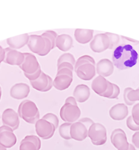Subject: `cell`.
Listing matches in <instances>:
<instances>
[{"label":"cell","mask_w":139,"mask_h":150,"mask_svg":"<svg viewBox=\"0 0 139 150\" xmlns=\"http://www.w3.org/2000/svg\"><path fill=\"white\" fill-rule=\"evenodd\" d=\"M138 58L137 52L129 44L119 45L112 55L113 64L120 70H126L133 67L136 64Z\"/></svg>","instance_id":"6da1fadb"},{"label":"cell","mask_w":139,"mask_h":150,"mask_svg":"<svg viewBox=\"0 0 139 150\" xmlns=\"http://www.w3.org/2000/svg\"><path fill=\"white\" fill-rule=\"evenodd\" d=\"M95 62L92 57L84 55L77 59L75 65V71L81 79L91 80L96 74Z\"/></svg>","instance_id":"7a4b0ae2"},{"label":"cell","mask_w":139,"mask_h":150,"mask_svg":"<svg viewBox=\"0 0 139 150\" xmlns=\"http://www.w3.org/2000/svg\"><path fill=\"white\" fill-rule=\"evenodd\" d=\"M60 114L62 121L70 123L75 122L80 117L81 111L74 97L70 96L66 99Z\"/></svg>","instance_id":"3957f363"},{"label":"cell","mask_w":139,"mask_h":150,"mask_svg":"<svg viewBox=\"0 0 139 150\" xmlns=\"http://www.w3.org/2000/svg\"><path fill=\"white\" fill-rule=\"evenodd\" d=\"M27 45L30 51L40 56H46L53 49L50 40L42 35L29 36Z\"/></svg>","instance_id":"277c9868"},{"label":"cell","mask_w":139,"mask_h":150,"mask_svg":"<svg viewBox=\"0 0 139 150\" xmlns=\"http://www.w3.org/2000/svg\"><path fill=\"white\" fill-rule=\"evenodd\" d=\"M18 113L20 118L31 124L36 123L40 118L38 109L36 104L30 100H24L20 103Z\"/></svg>","instance_id":"5b68a950"},{"label":"cell","mask_w":139,"mask_h":150,"mask_svg":"<svg viewBox=\"0 0 139 150\" xmlns=\"http://www.w3.org/2000/svg\"><path fill=\"white\" fill-rule=\"evenodd\" d=\"M94 122L89 117H84L77 122L72 123L70 128L71 139L82 141L88 137V131Z\"/></svg>","instance_id":"8992f818"},{"label":"cell","mask_w":139,"mask_h":150,"mask_svg":"<svg viewBox=\"0 0 139 150\" xmlns=\"http://www.w3.org/2000/svg\"><path fill=\"white\" fill-rule=\"evenodd\" d=\"M88 137L94 145L104 144L107 140V133L105 126L99 123H94L89 129Z\"/></svg>","instance_id":"52a82bcc"},{"label":"cell","mask_w":139,"mask_h":150,"mask_svg":"<svg viewBox=\"0 0 139 150\" xmlns=\"http://www.w3.org/2000/svg\"><path fill=\"white\" fill-rule=\"evenodd\" d=\"M73 71L67 67L57 70L56 77L53 85L56 89L60 91L68 88L73 81Z\"/></svg>","instance_id":"ba28073f"},{"label":"cell","mask_w":139,"mask_h":150,"mask_svg":"<svg viewBox=\"0 0 139 150\" xmlns=\"http://www.w3.org/2000/svg\"><path fill=\"white\" fill-rule=\"evenodd\" d=\"M37 135L43 139H48L54 134L56 128L53 124L44 118L39 119L35 123Z\"/></svg>","instance_id":"9c48e42d"},{"label":"cell","mask_w":139,"mask_h":150,"mask_svg":"<svg viewBox=\"0 0 139 150\" xmlns=\"http://www.w3.org/2000/svg\"><path fill=\"white\" fill-rule=\"evenodd\" d=\"M111 141L113 146L118 150H128L129 144L128 142L125 132L120 129L113 131L111 136Z\"/></svg>","instance_id":"30bf717a"},{"label":"cell","mask_w":139,"mask_h":150,"mask_svg":"<svg viewBox=\"0 0 139 150\" xmlns=\"http://www.w3.org/2000/svg\"><path fill=\"white\" fill-rule=\"evenodd\" d=\"M17 142V138L13 130L5 125L0 127V145L6 148L14 146Z\"/></svg>","instance_id":"8fae6325"},{"label":"cell","mask_w":139,"mask_h":150,"mask_svg":"<svg viewBox=\"0 0 139 150\" xmlns=\"http://www.w3.org/2000/svg\"><path fill=\"white\" fill-rule=\"evenodd\" d=\"M24 60L19 67L24 72V73L32 74L36 72L40 67L34 55L28 52H24Z\"/></svg>","instance_id":"7c38bea8"},{"label":"cell","mask_w":139,"mask_h":150,"mask_svg":"<svg viewBox=\"0 0 139 150\" xmlns=\"http://www.w3.org/2000/svg\"><path fill=\"white\" fill-rule=\"evenodd\" d=\"M32 87L38 91L46 92L49 91L53 86L52 80L47 74L41 72L40 76L37 79L30 81Z\"/></svg>","instance_id":"4fadbf2b"},{"label":"cell","mask_w":139,"mask_h":150,"mask_svg":"<svg viewBox=\"0 0 139 150\" xmlns=\"http://www.w3.org/2000/svg\"><path fill=\"white\" fill-rule=\"evenodd\" d=\"M2 121L4 125L11 128L13 131L17 129L19 127V121L18 115L14 110L6 109L2 115Z\"/></svg>","instance_id":"5bb4252c"},{"label":"cell","mask_w":139,"mask_h":150,"mask_svg":"<svg viewBox=\"0 0 139 150\" xmlns=\"http://www.w3.org/2000/svg\"><path fill=\"white\" fill-rule=\"evenodd\" d=\"M4 50L5 58L4 62L11 65L19 66L23 64L25 59L23 53L10 47L5 48Z\"/></svg>","instance_id":"9a60e30c"},{"label":"cell","mask_w":139,"mask_h":150,"mask_svg":"<svg viewBox=\"0 0 139 150\" xmlns=\"http://www.w3.org/2000/svg\"><path fill=\"white\" fill-rule=\"evenodd\" d=\"M109 44V38L106 34H97L90 43V47L94 52L99 53L106 50Z\"/></svg>","instance_id":"2e32d148"},{"label":"cell","mask_w":139,"mask_h":150,"mask_svg":"<svg viewBox=\"0 0 139 150\" xmlns=\"http://www.w3.org/2000/svg\"><path fill=\"white\" fill-rule=\"evenodd\" d=\"M30 88L26 83L20 82L14 84L10 90V95L16 100H22L29 95Z\"/></svg>","instance_id":"e0dca14e"},{"label":"cell","mask_w":139,"mask_h":150,"mask_svg":"<svg viewBox=\"0 0 139 150\" xmlns=\"http://www.w3.org/2000/svg\"><path fill=\"white\" fill-rule=\"evenodd\" d=\"M41 146V141L38 137L27 135L20 142L19 150H39Z\"/></svg>","instance_id":"ac0fdd59"},{"label":"cell","mask_w":139,"mask_h":150,"mask_svg":"<svg viewBox=\"0 0 139 150\" xmlns=\"http://www.w3.org/2000/svg\"><path fill=\"white\" fill-rule=\"evenodd\" d=\"M109 113L112 119L115 121H121L128 115V108L124 103H118L111 108Z\"/></svg>","instance_id":"d6986e66"},{"label":"cell","mask_w":139,"mask_h":150,"mask_svg":"<svg viewBox=\"0 0 139 150\" xmlns=\"http://www.w3.org/2000/svg\"><path fill=\"white\" fill-rule=\"evenodd\" d=\"M73 96L78 102L81 103L85 102L90 96L89 88L84 84L77 85L74 89Z\"/></svg>","instance_id":"ffe728a7"},{"label":"cell","mask_w":139,"mask_h":150,"mask_svg":"<svg viewBox=\"0 0 139 150\" xmlns=\"http://www.w3.org/2000/svg\"><path fill=\"white\" fill-rule=\"evenodd\" d=\"M29 36L28 34H24L7 39V43L9 47L17 50L24 46L27 44L29 41Z\"/></svg>","instance_id":"44dd1931"},{"label":"cell","mask_w":139,"mask_h":150,"mask_svg":"<svg viewBox=\"0 0 139 150\" xmlns=\"http://www.w3.org/2000/svg\"><path fill=\"white\" fill-rule=\"evenodd\" d=\"M73 43L72 37L67 34L58 35L55 40V46L63 52L69 50L72 47Z\"/></svg>","instance_id":"7402d4cb"},{"label":"cell","mask_w":139,"mask_h":150,"mask_svg":"<svg viewBox=\"0 0 139 150\" xmlns=\"http://www.w3.org/2000/svg\"><path fill=\"white\" fill-rule=\"evenodd\" d=\"M91 88L99 95L103 96L107 90L108 81L101 76L97 77L91 83Z\"/></svg>","instance_id":"603a6c76"},{"label":"cell","mask_w":139,"mask_h":150,"mask_svg":"<svg viewBox=\"0 0 139 150\" xmlns=\"http://www.w3.org/2000/svg\"><path fill=\"white\" fill-rule=\"evenodd\" d=\"M113 69L112 64L109 59H101L97 64V72L102 76L106 77L111 75Z\"/></svg>","instance_id":"cb8c5ba5"},{"label":"cell","mask_w":139,"mask_h":150,"mask_svg":"<svg viewBox=\"0 0 139 150\" xmlns=\"http://www.w3.org/2000/svg\"><path fill=\"white\" fill-rule=\"evenodd\" d=\"M94 30H92L77 29L74 32V38L79 43L84 44L89 42L93 38Z\"/></svg>","instance_id":"d4e9b609"},{"label":"cell","mask_w":139,"mask_h":150,"mask_svg":"<svg viewBox=\"0 0 139 150\" xmlns=\"http://www.w3.org/2000/svg\"><path fill=\"white\" fill-rule=\"evenodd\" d=\"M72 123L65 122L60 125L59 132L60 136L66 140L71 139L70 136V128Z\"/></svg>","instance_id":"484cf974"},{"label":"cell","mask_w":139,"mask_h":150,"mask_svg":"<svg viewBox=\"0 0 139 150\" xmlns=\"http://www.w3.org/2000/svg\"><path fill=\"white\" fill-rule=\"evenodd\" d=\"M63 62H67L74 66L75 64V59L72 54L70 53H64L58 59L57 66Z\"/></svg>","instance_id":"4316f807"},{"label":"cell","mask_w":139,"mask_h":150,"mask_svg":"<svg viewBox=\"0 0 139 150\" xmlns=\"http://www.w3.org/2000/svg\"><path fill=\"white\" fill-rule=\"evenodd\" d=\"M42 35L48 38L52 43V47L53 49L55 46V40L58 36L57 33L53 30H47L42 34Z\"/></svg>","instance_id":"83f0119b"},{"label":"cell","mask_w":139,"mask_h":150,"mask_svg":"<svg viewBox=\"0 0 139 150\" xmlns=\"http://www.w3.org/2000/svg\"><path fill=\"white\" fill-rule=\"evenodd\" d=\"M42 118L53 124L55 126L56 129L58 128V126H59V120L58 119V117L56 115L53 114V113H47L45 115L42 117Z\"/></svg>","instance_id":"f1b7e54d"},{"label":"cell","mask_w":139,"mask_h":150,"mask_svg":"<svg viewBox=\"0 0 139 150\" xmlns=\"http://www.w3.org/2000/svg\"><path fill=\"white\" fill-rule=\"evenodd\" d=\"M131 116L135 123L139 125V103L135 104L133 107Z\"/></svg>","instance_id":"f546056e"},{"label":"cell","mask_w":139,"mask_h":150,"mask_svg":"<svg viewBox=\"0 0 139 150\" xmlns=\"http://www.w3.org/2000/svg\"><path fill=\"white\" fill-rule=\"evenodd\" d=\"M126 125L129 129L133 131L139 130V125H137L133 120L132 116L128 117L126 120Z\"/></svg>","instance_id":"4dcf8cb0"},{"label":"cell","mask_w":139,"mask_h":150,"mask_svg":"<svg viewBox=\"0 0 139 150\" xmlns=\"http://www.w3.org/2000/svg\"><path fill=\"white\" fill-rule=\"evenodd\" d=\"M107 36L109 38L110 45H109V48L112 49L113 46L117 43L118 40V37L117 35L114 34H111V33H106Z\"/></svg>","instance_id":"1f68e13d"},{"label":"cell","mask_w":139,"mask_h":150,"mask_svg":"<svg viewBox=\"0 0 139 150\" xmlns=\"http://www.w3.org/2000/svg\"><path fill=\"white\" fill-rule=\"evenodd\" d=\"M41 71L40 67L39 68L38 70L32 74H24L25 76L30 81H34L38 79V78L40 76V74H41Z\"/></svg>","instance_id":"d6a6232c"},{"label":"cell","mask_w":139,"mask_h":150,"mask_svg":"<svg viewBox=\"0 0 139 150\" xmlns=\"http://www.w3.org/2000/svg\"><path fill=\"white\" fill-rule=\"evenodd\" d=\"M132 143L136 148L139 149V132H136L132 137Z\"/></svg>","instance_id":"836d02e7"},{"label":"cell","mask_w":139,"mask_h":150,"mask_svg":"<svg viewBox=\"0 0 139 150\" xmlns=\"http://www.w3.org/2000/svg\"><path fill=\"white\" fill-rule=\"evenodd\" d=\"M57 67H58L57 70L60 69V68H63V67H67V68H69L72 71H73L74 70L73 66L70 63H67V62H63V63H61L60 64L57 66Z\"/></svg>","instance_id":"e575fe53"},{"label":"cell","mask_w":139,"mask_h":150,"mask_svg":"<svg viewBox=\"0 0 139 150\" xmlns=\"http://www.w3.org/2000/svg\"><path fill=\"white\" fill-rule=\"evenodd\" d=\"M128 150H136L134 146L133 145L129 144V148Z\"/></svg>","instance_id":"d590c367"},{"label":"cell","mask_w":139,"mask_h":150,"mask_svg":"<svg viewBox=\"0 0 139 150\" xmlns=\"http://www.w3.org/2000/svg\"><path fill=\"white\" fill-rule=\"evenodd\" d=\"M4 49H3V48L2 47V46L1 45H0V56L4 52Z\"/></svg>","instance_id":"8d00e7d4"},{"label":"cell","mask_w":139,"mask_h":150,"mask_svg":"<svg viewBox=\"0 0 139 150\" xmlns=\"http://www.w3.org/2000/svg\"><path fill=\"white\" fill-rule=\"evenodd\" d=\"M0 150H7L6 148L0 145Z\"/></svg>","instance_id":"74e56055"},{"label":"cell","mask_w":139,"mask_h":150,"mask_svg":"<svg viewBox=\"0 0 139 150\" xmlns=\"http://www.w3.org/2000/svg\"><path fill=\"white\" fill-rule=\"evenodd\" d=\"M1 95H2L1 88V86H0V100H1Z\"/></svg>","instance_id":"f35d334b"},{"label":"cell","mask_w":139,"mask_h":150,"mask_svg":"<svg viewBox=\"0 0 139 150\" xmlns=\"http://www.w3.org/2000/svg\"><path fill=\"white\" fill-rule=\"evenodd\" d=\"M0 118H1V115H0Z\"/></svg>","instance_id":"ab89813d"}]
</instances>
